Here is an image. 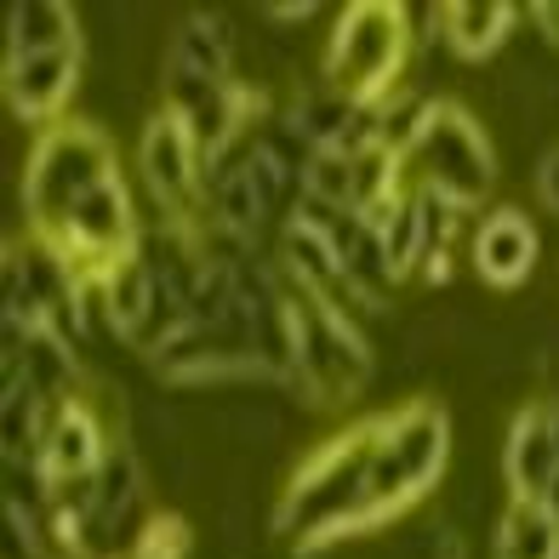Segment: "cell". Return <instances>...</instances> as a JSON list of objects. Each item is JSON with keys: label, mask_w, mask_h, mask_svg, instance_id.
I'll return each mask as SVG.
<instances>
[{"label": "cell", "mask_w": 559, "mask_h": 559, "mask_svg": "<svg viewBox=\"0 0 559 559\" xmlns=\"http://www.w3.org/2000/svg\"><path fill=\"white\" fill-rule=\"evenodd\" d=\"M371 451H377V417L343 428V435L320 440L302 463L292 468L286 491L274 502V531L292 537L297 559H314L354 537L366 508V479H371Z\"/></svg>", "instance_id": "cell-1"}, {"label": "cell", "mask_w": 559, "mask_h": 559, "mask_svg": "<svg viewBox=\"0 0 559 559\" xmlns=\"http://www.w3.org/2000/svg\"><path fill=\"white\" fill-rule=\"evenodd\" d=\"M115 143L97 120L69 115L52 132H40V143L29 148V166H23V217H29V235L40 246H58L69 217L81 212V200L115 177Z\"/></svg>", "instance_id": "cell-2"}, {"label": "cell", "mask_w": 559, "mask_h": 559, "mask_svg": "<svg viewBox=\"0 0 559 559\" xmlns=\"http://www.w3.org/2000/svg\"><path fill=\"white\" fill-rule=\"evenodd\" d=\"M405 58H412V23L405 7L389 0H354L332 23V46H325V86L343 92L348 104L377 109L389 92H400Z\"/></svg>", "instance_id": "cell-3"}, {"label": "cell", "mask_w": 559, "mask_h": 559, "mask_svg": "<svg viewBox=\"0 0 559 559\" xmlns=\"http://www.w3.org/2000/svg\"><path fill=\"white\" fill-rule=\"evenodd\" d=\"M412 166H417V189L440 194L445 206L456 212H479L497 189V155H491V138L456 97H435L428 104V126L412 148Z\"/></svg>", "instance_id": "cell-4"}, {"label": "cell", "mask_w": 559, "mask_h": 559, "mask_svg": "<svg viewBox=\"0 0 559 559\" xmlns=\"http://www.w3.org/2000/svg\"><path fill=\"white\" fill-rule=\"evenodd\" d=\"M138 171L148 183V200L160 206L166 223H189L206 228V160L189 138V126L177 120L166 104L143 120L138 138Z\"/></svg>", "instance_id": "cell-5"}, {"label": "cell", "mask_w": 559, "mask_h": 559, "mask_svg": "<svg viewBox=\"0 0 559 559\" xmlns=\"http://www.w3.org/2000/svg\"><path fill=\"white\" fill-rule=\"evenodd\" d=\"M81 63H86V52L81 46H63V52H35V58H7V109H12V120H23V126H52L63 120V109H69V97H74V86H81Z\"/></svg>", "instance_id": "cell-6"}, {"label": "cell", "mask_w": 559, "mask_h": 559, "mask_svg": "<svg viewBox=\"0 0 559 559\" xmlns=\"http://www.w3.org/2000/svg\"><path fill=\"white\" fill-rule=\"evenodd\" d=\"M115 451L104 417H97V405L81 394L52 412V423H46V440H40V474L46 486L63 491V486H81V479H92L97 468H104V456Z\"/></svg>", "instance_id": "cell-7"}, {"label": "cell", "mask_w": 559, "mask_h": 559, "mask_svg": "<svg viewBox=\"0 0 559 559\" xmlns=\"http://www.w3.org/2000/svg\"><path fill=\"white\" fill-rule=\"evenodd\" d=\"M537 251H543L537 223L520 206H491L468 235V263L491 292H520L525 280L537 274Z\"/></svg>", "instance_id": "cell-8"}, {"label": "cell", "mask_w": 559, "mask_h": 559, "mask_svg": "<svg viewBox=\"0 0 559 559\" xmlns=\"http://www.w3.org/2000/svg\"><path fill=\"white\" fill-rule=\"evenodd\" d=\"M559 474V445H554V417L548 400H525L508 417V440H502V479L514 502H543V491Z\"/></svg>", "instance_id": "cell-9"}, {"label": "cell", "mask_w": 559, "mask_h": 559, "mask_svg": "<svg viewBox=\"0 0 559 559\" xmlns=\"http://www.w3.org/2000/svg\"><path fill=\"white\" fill-rule=\"evenodd\" d=\"M160 74H194V81H235V29L223 12H189L166 40Z\"/></svg>", "instance_id": "cell-10"}, {"label": "cell", "mask_w": 559, "mask_h": 559, "mask_svg": "<svg viewBox=\"0 0 559 559\" xmlns=\"http://www.w3.org/2000/svg\"><path fill=\"white\" fill-rule=\"evenodd\" d=\"M514 17H520V7H508V0H445L440 7L445 52L456 63H486L514 35Z\"/></svg>", "instance_id": "cell-11"}, {"label": "cell", "mask_w": 559, "mask_h": 559, "mask_svg": "<svg viewBox=\"0 0 559 559\" xmlns=\"http://www.w3.org/2000/svg\"><path fill=\"white\" fill-rule=\"evenodd\" d=\"M81 46V17L63 0H17L7 23V58H35V52H63Z\"/></svg>", "instance_id": "cell-12"}, {"label": "cell", "mask_w": 559, "mask_h": 559, "mask_svg": "<svg viewBox=\"0 0 559 559\" xmlns=\"http://www.w3.org/2000/svg\"><path fill=\"white\" fill-rule=\"evenodd\" d=\"M491 559H559V520L543 502H502Z\"/></svg>", "instance_id": "cell-13"}, {"label": "cell", "mask_w": 559, "mask_h": 559, "mask_svg": "<svg viewBox=\"0 0 559 559\" xmlns=\"http://www.w3.org/2000/svg\"><path fill=\"white\" fill-rule=\"evenodd\" d=\"M223 428H228V440L235 445H280V435H286V417H280V405L269 400H240V405H228L223 412Z\"/></svg>", "instance_id": "cell-14"}, {"label": "cell", "mask_w": 559, "mask_h": 559, "mask_svg": "<svg viewBox=\"0 0 559 559\" xmlns=\"http://www.w3.org/2000/svg\"><path fill=\"white\" fill-rule=\"evenodd\" d=\"M189 548H194L189 525L177 514H155L148 525H138V543L126 559H189Z\"/></svg>", "instance_id": "cell-15"}, {"label": "cell", "mask_w": 559, "mask_h": 559, "mask_svg": "<svg viewBox=\"0 0 559 559\" xmlns=\"http://www.w3.org/2000/svg\"><path fill=\"white\" fill-rule=\"evenodd\" d=\"M537 200L559 217V143H548L543 160H537Z\"/></svg>", "instance_id": "cell-16"}, {"label": "cell", "mask_w": 559, "mask_h": 559, "mask_svg": "<svg viewBox=\"0 0 559 559\" xmlns=\"http://www.w3.org/2000/svg\"><path fill=\"white\" fill-rule=\"evenodd\" d=\"M525 17L543 35V46H559V0H537V7H525Z\"/></svg>", "instance_id": "cell-17"}, {"label": "cell", "mask_w": 559, "mask_h": 559, "mask_svg": "<svg viewBox=\"0 0 559 559\" xmlns=\"http://www.w3.org/2000/svg\"><path fill=\"white\" fill-rule=\"evenodd\" d=\"M263 17H274V29H302V17H314L320 7L314 0H302V7H258Z\"/></svg>", "instance_id": "cell-18"}, {"label": "cell", "mask_w": 559, "mask_h": 559, "mask_svg": "<svg viewBox=\"0 0 559 559\" xmlns=\"http://www.w3.org/2000/svg\"><path fill=\"white\" fill-rule=\"evenodd\" d=\"M543 508H548V514H554V520H559V474H554V486H548V491H543Z\"/></svg>", "instance_id": "cell-19"}, {"label": "cell", "mask_w": 559, "mask_h": 559, "mask_svg": "<svg viewBox=\"0 0 559 559\" xmlns=\"http://www.w3.org/2000/svg\"><path fill=\"white\" fill-rule=\"evenodd\" d=\"M548 417H554V445H559V394H548Z\"/></svg>", "instance_id": "cell-20"}]
</instances>
